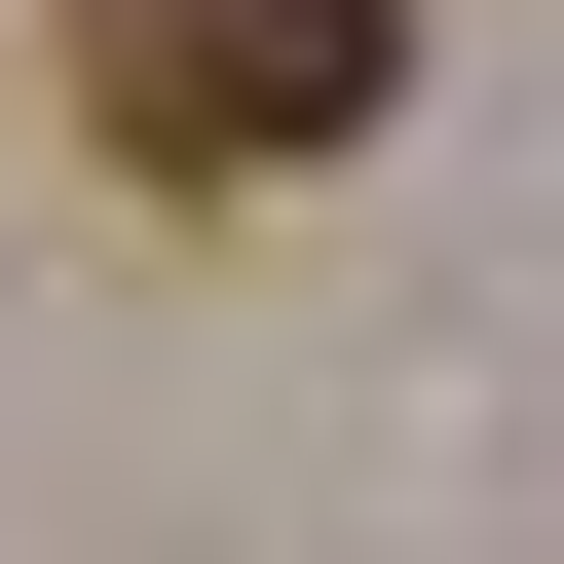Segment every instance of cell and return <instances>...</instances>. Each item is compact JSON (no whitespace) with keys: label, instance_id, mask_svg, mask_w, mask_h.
Here are the masks:
<instances>
[{"label":"cell","instance_id":"6da1fadb","mask_svg":"<svg viewBox=\"0 0 564 564\" xmlns=\"http://www.w3.org/2000/svg\"><path fill=\"white\" fill-rule=\"evenodd\" d=\"M377 76H414V0H76V113L151 188H302V151H377Z\"/></svg>","mask_w":564,"mask_h":564}]
</instances>
